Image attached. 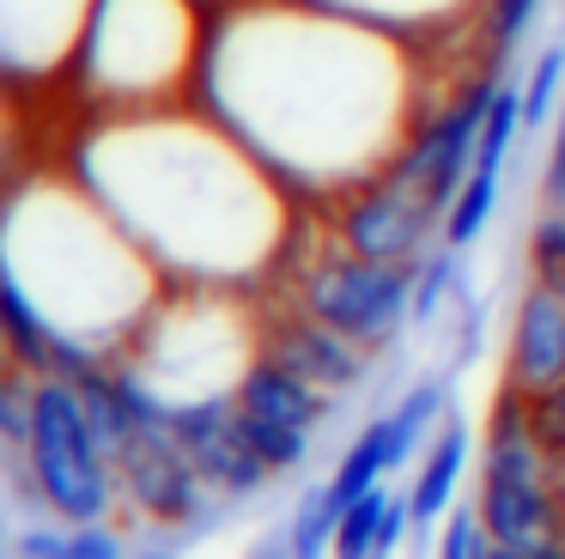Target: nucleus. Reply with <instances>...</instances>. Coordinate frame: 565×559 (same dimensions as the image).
I'll return each instance as SVG.
<instances>
[{
    "mask_svg": "<svg viewBox=\"0 0 565 559\" xmlns=\"http://www.w3.org/2000/svg\"><path fill=\"white\" fill-rule=\"evenodd\" d=\"M110 450L98 444L86 408H79L74 377H38V401H31V481L38 498L67 523H98L116 505V481H110Z\"/></svg>",
    "mask_w": 565,
    "mask_h": 559,
    "instance_id": "nucleus-1",
    "label": "nucleus"
},
{
    "mask_svg": "<svg viewBox=\"0 0 565 559\" xmlns=\"http://www.w3.org/2000/svg\"><path fill=\"white\" fill-rule=\"evenodd\" d=\"M414 280L419 262H365L353 250H329L298 274L292 304L371 352L390 347L402 316H414Z\"/></svg>",
    "mask_w": 565,
    "mask_h": 559,
    "instance_id": "nucleus-2",
    "label": "nucleus"
},
{
    "mask_svg": "<svg viewBox=\"0 0 565 559\" xmlns=\"http://www.w3.org/2000/svg\"><path fill=\"white\" fill-rule=\"evenodd\" d=\"M492 92H499V80H492V73L468 80L462 92H456L450 104L438 109V116L419 122V128L407 134V146L395 152V165L383 170V177L402 182L407 194H419V201H426L431 213L444 219V213H450V201L462 194L468 170H475V152H480V128H487Z\"/></svg>",
    "mask_w": 565,
    "mask_h": 559,
    "instance_id": "nucleus-3",
    "label": "nucleus"
},
{
    "mask_svg": "<svg viewBox=\"0 0 565 559\" xmlns=\"http://www.w3.org/2000/svg\"><path fill=\"white\" fill-rule=\"evenodd\" d=\"M431 225H444L419 194H407L402 182L377 177L365 189H353L334 213V243L365 262H419L426 255Z\"/></svg>",
    "mask_w": 565,
    "mask_h": 559,
    "instance_id": "nucleus-4",
    "label": "nucleus"
},
{
    "mask_svg": "<svg viewBox=\"0 0 565 559\" xmlns=\"http://www.w3.org/2000/svg\"><path fill=\"white\" fill-rule=\"evenodd\" d=\"M116 462H122L128 498H135L147 517H159V523H189V517L201 510L207 481H201V468L189 462V450L177 444L164 425H140L135 444H128Z\"/></svg>",
    "mask_w": 565,
    "mask_h": 559,
    "instance_id": "nucleus-5",
    "label": "nucleus"
},
{
    "mask_svg": "<svg viewBox=\"0 0 565 559\" xmlns=\"http://www.w3.org/2000/svg\"><path fill=\"white\" fill-rule=\"evenodd\" d=\"M262 352H268V359H280L286 371H298L305 383L329 389V395H334V389L365 383V347H359V340H347V335H334L329 323H317V316H305V310L268 323Z\"/></svg>",
    "mask_w": 565,
    "mask_h": 559,
    "instance_id": "nucleus-6",
    "label": "nucleus"
},
{
    "mask_svg": "<svg viewBox=\"0 0 565 559\" xmlns=\"http://www.w3.org/2000/svg\"><path fill=\"white\" fill-rule=\"evenodd\" d=\"M553 383H565V298L547 286H529L511 335V389L547 395Z\"/></svg>",
    "mask_w": 565,
    "mask_h": 559,
    "instance_id": "nucleus-7",
    "label": "nucleus"
},
{
    "mask_svg": "<svg viewBox=\"0 0 565 559\" xmlns=\"http://www.w3.org/2000/svg\"><path fill=\"white\" fill-rule=\"evenodd\" d=\"M480 529L499 547H535L559 529V505H553L547 481H523V474H480Z\"/></svg>",
    "mask_w": 565,
    "mask_h": 559,
    "instance_id": "nucleus-8",
    "label": "nucleus"
},
{
    "mask_svg": "<svg viewBox=\"0 0 565 559\" xmlns=\"http://www.w3.org/2000/svg\"><path fill=\"white\" fill-rule=\"evenodd\" d=\"M232 395H237V408L262 413V420H280V425H298V432H317V425L329 420V389L305 383V377L286 371L280 359H268V352L237 377Z\"/></svg>",
    "mask_w": 565,
    "mask_h": 559,
    "instance_id": "nucleus-9",
    "label": "nucleus"
},
{
    "mask_svg": "<svg viewBox=\"0 0 565 559\" xmlns=\"http://www.w3.org/2000/svg\"><path fill=\"white\" fill-rule=\"evenodd\" d=\"M462 462H468V425L456 420V413H444V420H438V444H431V456H426V468H419L414 493H407V505H414V523H419V529H426V523H438L444 510H450Z\"/></svg>",
    "mask_w": 565,
    "mask_h": 559,
    "instance_id": "nucleus-10",
    "label": "nucleus"
},
{
    "mask_svg": "<svg viewBox=\"0 0 565 559\" xmlns=\"http://www.w3.org/2000/svg\"><path fill=\"white\" fill-rule=\"evenodd\" d=\"M74 389H79V408H86L98 444L110 450V456H122V450L135 444V432H140V413H135V401H128L122 377L104 371V365H92L86 377H74Z\"/></svg>",
    "mask_w": 565,
    "mask_h": 559,
    "instance_id": "nucleus-11",
    "label": "nucleus"
},
{
    "mask_svg": "<svg viewBox=\"0 0 565 559\" xmlns=\"http://www.w3.org/2000/svg\"><path fill=\"white\" fill-rule=\"evenodd\" d=\"M383 474H390V425H383V420H371L365 432H359V444L341 456V468H334V481H329V498L347 510L359 493H371V486H383Z\"/></svg>",
    "mask_w": 565,
    "mask_h": 559,
    "instance_id": "nucleus-12",
    "label": "nucleus"
},
{
    "mask_svg": "<svg viewBox=\"0 0 565 559\" xmlns=\"http://www.w3.org/2000/svg\"><path fill=\"white\" fill-rule=\"evenodd\" d=\"M444 401H450V395H444V383H438V377H431V383H414L402 401H395V413L383 420V425H390V468H402V462H407V450H414L419 437H426L431 425L444 420Z\"/></svg>",
    "mask_w": 565,
    "mask_h": 559,
    "instance_id": "nucleus-13",
    "label": "nucleus"
},
{
    "mask_svg": "<svg viewBox=\"0 0 565 559\" xmlns=\"http://www.w3.org/2000/svg\"><path fill=\"white\" fill-rule=\"evenodd\" d=\"M492 207H499V170L475 165V170H468V182H462V194H456L450 213H444V243H450V250H468V243L487 231Z\"/></svg>",
    "mask_w": 565,
    "mask_h": 559,
    "instance_id": "nucleus-14",
    "label": "nucleus"
},
{
    "mask_svg": "<svg viewBox=\"0 0 565 559\" xmlns=\"http://www.w3.org/2000/svg\"><path fill=\"white\" fill-rule=\"evenodd\" d=\"M237 432H244V444L256 450L274 474L298 468V462H305V450H310V432L280 425V420H262V413H249V408H237Z\"/></svg>",
    "mask_w": 565,
    "mask_h": 559,
    "instance_id": "nucleus-15",
    "label": "nucleus"
},
{
    "mask_svg": "<svg viewBox=\"0 0 565 559\" xmlns=\"http://www.w3.org/2000/svg\"><path fill=\"white\" fill-rule=\"evenodd\" d=\"M383 510H390L383 486L359 493L353 505L341 510V529H334V559H377V529H383Z\"/></svg>",
    "mask_w": 565,
    "mask_h": 559,
    "instance_id": "nucleus-16",
    "label": "nucleus"
},
{
    "mask_svg": "<svg viewBox=\"0 0 565 559\" xmlns=\"http://www.w3.org/2000/svg\"><path fill=\"white\" fill-rule=\"evenodd\" d=\"M334 529H341V505L329 498V486H317V493H305V505H298L286 535H292L298 559H322V553H334Z\"/></svg>",
    "mask_w": 565,
    "mask_h": 559,
    "instance_id": "nucleus-17",
    "label": "nucleus"
},
{
    "mask_svg": "<svg viewBox=\"0 0 565 559\" xmlns=\"http://www.w3.org/2000/svg\"><path fill=\"white\" fill-rule=\"evenodd\" d=\"M529 267H535V286L565 298V207H547L535 219V231H529Z\"/></svg>",
    "mask_w": 565,
    "mask_h": 559,
    "instance_id": "nucleus-18",
    "label": "nucleus"
},
{
    "mask_svg": "<svg viewBox=\"0 0 565 559\" xmlns=\"http://www.w3.org/2000/svg\"><path fill=\"white\" fill-rule=\"evenodd\" d=\"M31 401H38V377H19V365H0V444H31Z\"/></svg>",
    "mask_w": 565,
    "mask_h": 559,
    "instance_id": "nucleus-19",
    "label": "nucleus"
},
{
    "mask_svg": "<svg viewBox=\"0 0 565 559\" xmlns=\"http://www.w3.org/2000/svg\"><path fill=\"white\" fill-rule=\"evenodd\" d=\"M553 97H565V49H541L535 67H529V85H523V122L529 128H541V122L553 116Z\"/></svg>",
    "mask_w": 565,
    "mask_h": 559,
    "instance_id": "nucleus-20",
    "label": "nucleus"
},
{
    "mask_svg": "<svg viewBox=\"0 0 565 559\" xmlns=\"http://www.w3.org/2000/svg\"><path fill=\"white\" fill-rule=\"evenodd\" d=\"M535 7H541V0H487V43H492V61H511V49L523 43Z\"/></svg>",
    "mask_w": 565,
    "mask_h": 559,
    "instance_id": "nucleus-21",
    "label": "nucleus"
},
{
    "mask_svg": "<svg viewBox=\"0 0 565 559\" xmlns=\"http://www.w3.org/2000/svg\"><path fill=\"white\" fill-rule=\"evenodd\" d=\"M529 425H535L541 450L565 462V383H553L547 395H529Z\"/></svg>",
    "mask_w": 565,
    "mask_h": 559,
    "instance_id": "nucleus-22",
    "label": "nucleus"
},
{
    "mask_svg": "<svg viewBox=\"0 0 565 559\" xmlns=\"http://www.w3.org/2000/svg\"><path fill=\"white\" fill-rule=\"evenodd\" d=\"M450 280H456V250L444 243L438 255H426V262H419V280H414V316H419V323L438 310V298L450 292Z\"/></svg>",
    "mask_w": 565,
    "mask_h": 559,
    "instance_id": "nucleus-23",
    "label": "nucleus"
},
{
    "mask_svg": "<svg viewBox=\"0 0 565 559\" xmlns=\"http://www.w3.org/2000/svg\"><path fill=\"white\" fill-rule=\"evenodd\" d=\"M67 559H128V547H122V535L104 529V517H98V523L67 529Z\"/></svg>",
    "mask_w": 565,
    "mask_h": 559,
    "instance_id": "nucleus-24",
    "label": "nucleus"
},
{
    "mask_svg": "<svg viewBox=\"0 0 565 559\" xmlns=\"http://www.w3.org/2000/svg\"><path fill=\"white\" fill-rule=\"evenodd\" d=\"M19 559H67V529H19Z\"/></svg>",
    "mask_w": 565,
    "mask_h": 559,
    "instance_id": "nucleus-25",
    "label": "nucleus"
},
{
    "mask_svg": "<svg viewBox=\"0 0 565 559\" xmlns=\"http://www.w3.org/2000/svg\"><path fill=\"white\" fill-rule=\"evenodd\" d=\"M541 194H547V207H565V109H559V128H553V152H547Z\"/></svg>",
    "mask_w": 565,
    "mask_h": 559,
    "instance_id": "nucleus-26",
    "label": "nucleus"
},
{
    "mask_svg": "<svg viewBox=\"0 0 565 559\" xmlns=\"http://www.w3.org/2000/svg\"><path fill=\"white\" fill-rule=\"evenodd\" d=\"M249 559H298L292 553V535H262V541L249 547Z\"/></svg>",
    "mask_w": 565,
    "mask_h": 559,
    "instance_id": "nucleus-27",
    "label": "nucleus"
},
{
    "mask_svg": "<svg viewBox=\"0 0 565 559\" xmlns=\"http://www.w3.org/2000/svg\"><path fill=\"white\" fill-rule=\"evenodd\" d=\"M529 553H535V559H565V535H547V541H535Z\"/></svg>",
    "mask_w": 565,
    "mask_h": 559,
    "instance_id": "nucleus-28",
    "label": "nucleus"
},
{
    "mask_svg": "<svg viewBox=\"0 0 565 559\" xmlns=\"http://www.w3.org/2000/svg\"><path fill=\"white\" fill-rule=\"evenodd\" d=\"M492 559H535V553H529V547H499L492 541Z\"/></svg>",
    "mask_w": 565,
    "mask_h": 559,
    "instance_id": "nucleus-29",
    "label": "nucleus"
},
{
    "mask_svg": "<svg viewBox=\"0 0 565 559\" xmlns=\"http://www.w3.org/2000/svg\"><path fill=\"white\" fill-rule=\"evenodd\" d=\"M0 359H7V328H0Z\"/></svg>",
    "mask_w": 565,
    "mask_h": 559,
    "instance_id": "nucleus-30",
    "label": "nucleus"
},
{
    "mask_svg": "<svg viewBox=\"0 0 565 559\" xmlns=\"http://www.w3.org/2000/svg\"><path fill=\"white\" fill-rule=\"evenodd\" d=\"M135 559H171V553H135Z\"/></svg>",
    "mask_w": 565,
    "mask_h": 559,
    "instance_id": "nucleus-31",
    "label": "nucleus"
}]
</instances>
